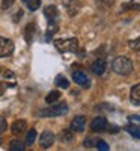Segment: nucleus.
Wrapping results in <instances>:
<instances>
[{
	"label": "nucleus",
	"mask_w": 140,
	"mask_h": 151,
	"mask_svg": "<svg viewBox=\"0 0 140 151\" xmlns=\"http://www.w3.org/2000/svg\"><path fill=\"white\" fill-rule=\"evenodd\" d=\"M111 68L116 74H121V76H128L131 74L133 71V62L128 59V58H124V56H119L113 60L111 64Z\"/></svg>",
	"instance_id": "obj_1"
},
{
	"label": "nucleus",
	"mask_w": 140,
	"mask_h": 151,
	"mask_svg": "<svg viewBox=\"0 0 140 151\" xmlns=\"http://www.w3.org/2000/svg\"><path fill=\"white\" fill-rule=\"evenodd\" d=\"M68 113V104L66 103H53L51 107L48 109H41L39 110V116H60Z\"/></svg>",
	"instance_id": "obj_2"
},
{
	"label": "nucleus",
	"mask_w": 140,
	"mask_h": 151,
	"mask_svg": "<svg viewBox=\"0 0 140 151\" xmlns=\"http://www.w3.org/2000/svg\"><path fill=\"white\" fill-rule=\"evenodd\" d=\"M54 47L62 53H72L77 50L79 41L77 38H68V40H54Z\"/></svg>",
	"instance_id": "obj_3"
},
{
	"label": "nucleus",
	"mask_w": 140,
	"mask_h": 151,
	"mask_svg": "<svg viewBox=\"0 0 140 151\" xmlns=\"http://www.w3.org/2000/svg\"><path fill=\"white\" fill-rule=\"evenodd\" d=\"M14 53V42L9 38L0 36V58H8Z\"/></svg>",
	"instance_id": "obj_4"
},
{
	"label": "nucleus",
	"mask_w": 140,
	"mask_h": 151,
	"mask_svg": "<svg viewBox=\"0 0 140 151\" xmlns=\"http://www.w3.org/2000/svg\"><path fill=\"white\" fill-rule=\"evenodd\" d=\"M107 127H109V122H107V119L103 118V116H98V118H95V119L91 122V129H92V132H96V133L106 132Z\"/></svg>",
	"instance_id": "obj_5"
},
{
	"label": "nucleus",
	"mask_w": 140,
	"mask_h": 151,
	"mask_svg": "<svg viewBox=\"0 0 140 151\" xmlns=\"http://www.w3.org/2000/svg\"><path fill=\"white\" fill-rule=\"evenodd\" d=\"M44 15H45V18H47L48 23L57 21V20H59V11H57V6H56V5H47L45 9H44Z\"/></svg>",
	"instance_id": "obj_6"
},
{
	"label": "nucleus",
	"mask_w": 140,
	"mask_h": 151,
	"mask_svg": "<svg viewBox=\"0 0 140 151\" xmlns=\"http://www.w3.org/2000/svg\"><path fill=\"white\" fill-rule=\"evenodd\" d=\"M62 3L71 17H74L80 11V0H62Z\"/></svg>",
	"instance_id": "obj_7"
},
{
	"label": "nucleus",
	"mask_w": 140,
	"mask_h": 151,
	"mask_svg": "<svg viewBox=\"0 0 140 151\" xmlns=\"http://www.w3.org/2000/svg\"><path fill=\"white\" fill-rule=\"evenodd\" d=\"M72 80L77 83V85L83 86V88H89V86H91V80H89L86 73H83V71H75L72 74Z\"/></svg>",
	"instance_id": "obj_8"
},
{
	"label": "nucleus",
	"mask_w": 140,
	"mask_h": 151,
	"mask_svg": "<svg viewBox=\"0 0 140 151\" xmlns=\"http://www.w3.org/2000/svg\"><path fill=\"white\" fill-rule=\"evenodd\" d=\"M53 144H54V134L50 132V130L42 132V134H41V137H39V145H41L42 148H50Z\"/></svg>",
	"instance_id": "obj_9"
},
{
	"label": "nucleus",
	"mask_w": 140,
	"mask_h": 151,
	"mask_svg": "<svg viewBox=\"0 0 140 151\" xmlns=\"http://www.w3.org/2000/svg\"><path fill=\"white\" fill-rule=\"evenodd\" d=\"M86 127V118L84 116H75L71 122V130L72 132H77V133H81Z\"/></svg>",
	"instance_id": "obj_10"
},
{
	"label": "nucleus",
	"mask_w": 140,
	"mask_h": 151,
	"mask_svg": "<svg viewBox=\"0 0 140 151\" xmlns=\"http://www.w3.org/2000/svg\"><path fill=\"white\" fill-rule=\"evenodd\" d=\"M106 68H107V64H106L104 59H96L94 64H92V71L96 76H103L104 71H106Z\"/></svg>",
	"instance_id": "obj_11"
},
{
	"label": "nucleus",
	"mask_w": 140,
	"mask_h": 151,
	"mask_svg": "<svg viewBox=\"0 0 140 151\" xmlns=\"http://www.w3.org/2000/svg\"><path fill=\"white\" fill-rule=\"evenodd\" d=\"M130 100L131 103L136 106H140V83L134 85L131 88V92H130Z\"/></svg>",
	"instance_id": "obj_12"
},
{
	"label": "nucleus",
	"mask_w": 140,
	"mask_h": 151,
	"mask_svg": "<svg viewBox=\"0 0 140 151\" xmlns=\"http://www.w3.org/2000/svg\"><path fill=\"white\" fill-rule=\"evenodd\" d=\"M26 125H27L26 119H17L14 124L11 125V130H12L14 134H20V133H23L24 129H26Z\"/></svg>",
	"instance_id": "obj_13"
},
{
	"label": "nucleus",
	"mask_w": 140,
	"mask_h": 151,
	"mask_svg": "<svg viewBox=\"0 0 140 151\" xmlns=\"http://www.w3.org/2000/svg\"><path fill=\"white\" fill-rule=\"evenodd\" d=\"M59 139H60V142H63V144H69V142H72V139H74V133H72V130H71V129H69V130H62L60 134H59Z\"/></svg>",
	"instance_id": "obj_14"
},
{
	"label": "nucleus",
	"mask_w": 140,
	"mask_h": 151,
	"mask_svg": "<svg viewBox=\"0 0 140 151\" xmlns=\"http://www.w3.org/2000/svg\"><path fill=\"white\" fill-rule=\"evenodd\" d=\"M125 130L128 132L133 137H136V139H140V127L136 124H130V125H126Z\"/></svg>",
	"instance_id": "obj_15"
},
{
	"label": "nucleus",
	"mask_w": 140,
	"mask_h": 151,
	"mask_svg": "<svg viewBox=\"0 0 140 151\" xmlns=\"http://www.w3.org/2000/svg\"><path fill=\"white\" fill-rule=\"evenodd\" d=\"M33 32H35V24H33V23H29L27 26H26V29H24V38H26L27 44L32 42V35H33Z\"/></svg>",
	"instance_id": "obj_16"
},
{
	"label": "nucleus",
	"mask_w": 140,
	"mask_h": 151,
	"mask_svg": "<svg viewBox=\"0 0 140 151\" xmlns=\"http://www.w3.org/2000/svg\"><path fill=\"white\" fill-rule=\"evenodd\" d=\"M59 100H60V92H59V91H51V92L45 97V101H47L48 104H53V103L59 101Z\"/></svg>",
	"instance_id": "obj_17"
},
{
	"label": "nucleus",
	"mask_w": 140,
	"mask_h": 151,
	"mask_svg": "<svg viewBox=\"0 0 140 151\" xmlns=\"http://www.w3.org/2000/svg\"><path fill=\"white\" fill-rule=\"evenodd\" d=\"M54 83H56V86L62 88V89H68V86H69V82L63 77V76H57L56 80H54Z\"/></svg>",
	"instance_id": "obj_18"
},
{
	"label": "nucleus",
	"mask_w": 140,
	"mask_h": 151,
	"mask_svg": "<svg viewBox=\"0 0 140 151\" xmlns=\"http://www.w3.org/2000/svg\"><path fill=\"white\" fill-rule=\"evenodd\" d=\"M95 3L99 9H109V8L113 6L114 0H95Z\"/></svg>",
	"instance_id": "obj_19"
},
{
	"label": "nucleus",
	"mask_w": 140,
	"mask_h": 151,
	"mask_svg": "<svg viewBox=\"0 0 140 151\" xmlns=\"http://www.w3.org/2000/svg\"><path fill=\"white\" fill-rule=\"evenodd\" d=\"M9 150L11 151H23L24 150V144L20 142V141H12L11 145H9Z\"/></svg>",
	"instance_id": "obj_20"
},
{
	"label": "nucleus",
	"mask_w": 140,
	"mask_h": 151,
	"mask_svg": "<svg viewBox=\"0 0 140 151\" xmlns=\"http://www.w3.org/2000/svg\"><path fill=\"white\" fill-rule=\"evenodd\" d=\"M36 130L35 129H32V130H29V133H27V136H26V144L27 145H32L33 142H35V139H36Z\"/></svg>",
	"instance_id": "obj_21"
},
{
	"label": "nucleus",
	"mask_w": 140,
	"mask_h": 151,
	"mask_svg": "<svg viewBox=\"0 0 140 151\" xmlns=\"http://www.w3.org/2000/svg\"><path fill=\"white\" fill-rule=\"evenodd\" d=\"M130 48L136 50V52H140V36L136 38V40H133V41H130Z\"/></svg>",
	"instance_id": "obj_22"
},
{
	"label": "nucleus",
	"mask_w": 140,
	"mask_h": 151,
	"mask_svg": "<svg viewBox=\"0 0 140 151\" xmlns=\"http://www.w3.org/2000/svg\"><path fill=\"white\" fill-rule=\"evenodd\" d=\"M27 6H29V9H30V11H36V9H39V6H41V0H30V2L27 3Z\"/></svg>",
	"instance_id": "obj_23"
},
{
	"label": "nucleus",
	"mask_w": 140,
	"mask_h": 151,
	"mask_svg": "<svg viewBox=\"0 0 140 151\" xmlns=\"http://www.w3.org/2000/svg\"><path fill=\"white\" fill-rule=\"evenodd\" d=\"M96 142H98V139H95V137H87L83 145L87 148H92V147H96Z\"/></svg>",
	"instance_id": "obj_24"
},
{
	"label": "nucleus",
	"mask_w": 140,
	"mask_h": 151,
	"mask_svg": "<svg viewBox=\"0 0 140 151\" xmlns=\"http://www.w3.org/2000/svg\"><path fill=\"white\" fill-rule=\"evenodd\" d=\"M96 148L101 150V151H107V150H109V144L104 142V141H99V139H98V142H96Z\"/></svg>",
	"instance_id": "obj_25"
},
{
	"label": "nucleus",
	"mask_w": 140,
	"mask_h": 151,
	"mask_svg": "<svg viewBox=\"0 0 140 151\" xmlns=\"http://www.w3.org/2000/svg\"><path fill=\"white\" fill-rule=\"evenodd\" d=\"M128 121L131 124H136L140 127V115H131V116H128Z\"/></svg>",
	"instance_id": "obj_26"
},
{
	"label": "nucleus",
	"mask_w": 140,
	"mask_h": 151,
	"mask_svg": "<svg viewBox=\"0 0 140 151\" xmlns=\"http://www.w3.org/2000/svg\"><path fill=\"white\" fill-rule=\"evenodd\" d=\"M15 0H2V9H8Z\"/></svg>",
	"instance_id": "obj_27"
},
{
	"label": "nucleus",
	"mask_w": 140,
	"mask_h": 151,
	"mask_svg": "<svg viewBox=\"0 0 140 151\" xmlns=\"http://www.w3.org/2000/svg\"><path fill=\"white\" fill-rule=\"evenodd\" d=\"M6 130V121L5 118H0V132H5Z\"/></svg>",
	"instance_id": "obj_28"
},
{
	"label": "nucleus",
	"mask_w": 140,
	"mask_h": 151,
	"mask_svg": "<svg viewBox=\"0 0 140 151\" xmlns=\"http://www.w3.org/2000/svg\"><path fill=\"white\" fill-rule=\"evenodd\" d=\"M5 79H8V80L9 79H14V73H12V71H6L5 73Z\"/></svg>",
	"instance_id": "obj_29"
},
{
	"label": "nucleus",
	"mask_w": 140,
	"mask_h": 151,
	"mask_svg": "<svg viewBox=\"0 0 140 151\" xmlns=\"http://www.w3.org/2000/svg\"><path fill=\"white\" fill-rule=\"evenodd\" d=\"M5 91H6V85H3V83H0V97H2V95L5 94Z\"/></svg>",
	"instance_id": "obj_30"
},
{
	"label": "nucleus",
	"mask_w": 140,
	"mask_h": 151,
	"mask_svg": "<svg viewBox=\"0 0 140 151\" xmlns=\"http://www.w3.org/2000/svg\"><path fill=\"white\" fill-rule=\"evenodd\" d=\"M109 130H110V133H116V132H119V129L116 127V125H111V127H107Z\"/></svg>",
	"instance_id": "obj_31"
},
{
	"label": "nucleus",
	"mask_w": 140,
	"mask_h": 151,
	"mask_svg": "<svg viewBox=\"0 0 140 151\" xmlns=\"http://www.w3.org/2000/svg\"><path fill=\"white\" fill-rule=\"evenodd\" d=\"M21 2H23V3H24V5H27V3H29V2H30V0H21Z\"/></svg>",
	"instance_id": "obj_32"
},
{
	"label": "nucleus",
	"mask_w": 140,
	"mask_h": 151,
	"mask_svg": "<svg viewBox=\"0 0 140 151\" xmlns=\"http://www.w3.org/2000/svg\"><path fill=\"white\" fill-rule=\"evenodd\" d=\"M0 142H2V141H0Z\"/></svg>",
	"instance_id": "obj_33"
}]
</instances>
